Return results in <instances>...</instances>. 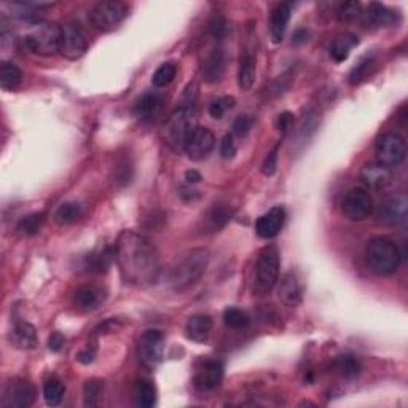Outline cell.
Returning a JSON list of instances; mask_svg holds the SVG:
<instances>
[{
  "instance_id": "obj_1",
  "label": "cell",
  "mask_w": 408,
  "mask_h": 408,
  "mask_svg": "<svg viewBox=\"0 0 408 408\" xmlns=\"http://www.w3.org/2000/svg\"><path fill=\"white\" fill-rule=\"evenodd\" d=\"M115 260L128 284L147 288L160 276V260L154 245L132 230L121 231L115 242Z\"/></svg>"
},
{
  "instance_id": "obj_2",
  "label": "cell",
  "mask_w": 408,
  "mask_h": 408,
  "mask_svg": "<svg viewBox=\"0 0 408 408\" xmlns=\"http://www.w3.org/2000/svg\"><path fill=\"white\" fill-rule=\"evenodd\" d=\"M365 259L375 275L391 276L399 270L402 254L392 240L386 236H375L365 246Z\"/></svg>"
},
{
  "instance_id": "obj_3",
  "label": "cell",
  "mask_w": 408,
  "mask_h": 408,
  "mask_svg": "<svg viewBox=\"0 0 408 408\" xmlns=\"http://www.w3.org/2000/svg\"><path fill=\"white\" fill-rule=\"evenodd\" d=\"M211 254L208 249L198 247L193 249L190 254L185 255V259L179 261V265L173 268L169 275V285L174 292H182L190 288L198 279L203 276L206 268L209 265Z\"/></svg>"
},
{
  "instance_id": "obj_4",
  "label": "cell",
  "mask_w": 408,
  "mask_h": 408,
  "mask_svg": "<svg viewBox=\"0 0 408 408\" xmlns=\"http://www.w3.org/2000/svg\"><path fill=\"white\" fill-rule=\"evenodd\" d=\"M197 120L188 107H180L169 115L161 130V137L164 144L174 152L185 150L188 139L197 128Z\"/></svg>"
},
{
  "instance_id": "obj_5",
  "label": "cell",
  "mask_w": 408,
  "mask_h": 408,
  "mask_svg": "<svg viewBox=\"0 0 408 408\" xmlns=\"http://www.w3.org/2000/svg\"><path fill=\"white\" fill-rule=\"evenodd\" d=\"M61 30L63 27L56 23L35 21L24 35V44L39 56H53L59 51Z\"/></svg>"
},
{
  "instance_id": "obj_6",
  "label": "cell",
  "mask_w": 408,
  "mask_h": 408,
  "mask_svg": "<svg viewBox=\"0 0 408 408\" xmlns=\"http://www.w3.org/2000/svg\"><path fill=\"white\" fill-rule=\"evenodd\" d=\"M279 268H281V257L276 246H265L261 249L255 266V295H266L276 288L279 281Z\"/></svg>"
},
{
  "instance_id": "obj_7",
  "label": "cell",
  "mask_w": 408,
  "mask_h": 408,
  "mask_svg": "<svg viewBox=\"0 0 408 408\" xmlns=\"http://www.w3.org/2000/svg\"><path fill=\"white\" fill-rule=\"evenodd\" d=\"M130 13V7L118 0H106L96 4L88 13V21L94 29L101 32H111L117 29Z\"/></svg>"
},
{
  "instance_id": "obj_8",
  "label": "cell",
  "mask_w": 408,
  "mask_h": 408,
  "mask_svg": "<svg viewBox=\"0 0 408 408\" xmlns=\"http://www.w3.org/2000/svg\"><path fill=\"white\" fill-rule=\"evenodd\" d=\"M376 163L392 168L405 160L407 142L399 132H386L376 141L375 145Z\"/></svg>"
},
{
  "instance_id": "obj_9",
  "label": "cell",
  "mask_w": 408,
  "mask_h": 408,
  "mask_svg": "<svg viewBox=\"0 0 408 408\" xmlns=\"http://www.w3.org/2000/svg\"><path fill=\"white\" fill-rule=\"evenodd\" d=\"M139 361L145 369L155 370L163 362L164 337L160 330H147L142 333L137 345Z\"/></svg>"
},
{
  "instance_id": "obj_10",
  "label": "cell",
  "mask_w": 408,
  "mask_h": 408,
  "mask_svg": "<svg viewBox=\"0 0 408 408\" xmlns=\"http://www.w3.org/2000/svg\"><path fill=\"white\" fill-rule=\"evenodd\" d=\"M373 209V201H371L370 193L365 188L356 187L345 194L342 211L345 217L352 222H362L371 214Z\"/></svg>"
},
{
  "instance_id": "obj_11",
  "label": "cell",
  "mask_w": 408,
  "mask_h": 408,
  "mask_svg": "<svg viewBox=\"0 0 408 408\" xmlns=\"http://www.w3.org/2000/svg\"><path fill=\"white\" fill-rule=\"evenodd\" d=\"M61 27L63 30H61L59 53L69 61L80 59L88 50V42L82 29L72 23H67Z\"/></svg>"
},
{
  "instance_id": "obj_12",
  "label": "cell",
  "mask_w": 408,
  "mask_h": 408,
  "mask_svg": "<svg viewBox=\"0 0 408 408\" xmlns=\"http://www.w3.org/2000/svg\"><path fill=\"white\" fill-rule=\"evenodd\" d=\"M35 389L29 381L16 378L11 380L2 395V407L5 408H26L34 404Z\"/></svg>"
},
{
  "instance_id": "obj_13",
  "label": "cell",
  "mask_w": 408,
  "mask_h": 408,
  "mask_svg": "<svg viewBox=\"0 0 408 408\" xmlns=\"http://www.w3.org/2000/svg\"><path fill=\"white\" fill-rule=\"evenodd\" d=\"M214 145H216V137H214V134H212V131L209 130V128L198 125L197 128H194L190 139H188L184 152L190 160L199 161V160H204V158L211 154L212 149H214Z\"/></svg>"
},
{
  "instance_id": "obj_14",
  "label": "cell",
  "mask_w": 408,
  "mask_h": 408,
  "mask_svg": "<svg viewBox=\"0 0 408 408\" xmlns=\"http://www.w3.org/2000/svg\"><path fill=\"white\" fill-rule=\"evenodd\" d=\"M408 217V198L399 193L386 198L380 206V221L388 225H400Z\"/></svg>"
},
{
  "instance_id": "obj_15",
  "label": "cell",
  "mask_w": 408,
  "mask_h": 408,
  "mask_svg": "<svg viewBox=\"0 0 408 408\" xmlns=\"http://www.w3.org/2000/svg\"><path fill=\"white\" fill-rule=\"evenodd\" d=\"M285 223V209L281 206H275L264 216H260L255 222V231L264 240H273L281 233Z\"/></svg>"
},
{
  "instance_id": "obj_16",
  "label": "cell",
  "mask_w": 408,
  "mask_h": 408,
  "mask_svg": "<svg viewBox=\"0 0 408 408\" xmlns=\"http://www.w3.org/2000/svg\"><path fill=\"white\" fill-rule=\"evenodd\" d=\"M107 292L93 284H85L74 292V304L82 311H94L106 302Z\"/></svg>"
},
{
  "instance_id": "obj_17",
  "label": "cell",
  "mask_w": 408,
  "mask_h": 408,
  "mask_svg": "<svg viewBox=\"0 0 408 408\" xmlns=\"http://www.w3.org/2000/svg\"><path fill=\"white\" fill-rule=\"evenodd\" d=\"M278 294L285 307L295 308L303 302V284L297 273L289 271L283 276L279 283Z\"/></svg>"
},
{
  "instance_id": "obj_18",
  "label": "cell",
  "mask_w": 408,
  "mask_h": 408,
  "mask_svg": "<svg viewBox=\"0 0 408 408\" xmlns=\"http://www.w3.org/2000/svg\"><path fill=\"white\" fill-rule=\"evenodd\" d=\"M223 362L221 361H208L204 362L203 367L198 370L197 373V388L199 391L208 392L214 391L216 388L221 386L223 380Z\"/></svg>"
},
{
  "instance_id": "obj_19",
  "label": "cell",
  "mask_w": 408,
  "mask_h": 408,
  "mask_svg": "<svg viewBox=\"0 0 408 408\" xmlns=\"http://www.w3.org/2000/svg\"><path fill=\"white\" fill-rule=\"evenodd\" d=\"M361 180L369 188L380 190L391 184L392 174L388 166H383L380 163H369L361 169Z\"/></svg>"
},
{
  "instance_id": "obj_20",
  "label": "cell",
  "mask_w": 408,
  "mask_h": 408,
  "mask_svg": "<svg viewBox=\"0 0 408 408\" xmlns=\"http://www.w3.org/2000/svg\"><path fill=\"white\" fill-rule=\"evenodd\" d=\"M214 327L211 316L208 314H193L188 318L185 324V335L188 340L194 343H204L208 342Z\"/></svg>"
},
{
  "instance_id": "obj_21",
  "label": "cell",
  "mask_w": 408,
  "mask_h": 408,
  "mask_svg": "<svg viewBox=\"0 0 408 408\" xmlns=\"http://www.w3.org/2000/svg\"><path fill=\"white\" fill-rule=\"evenodd\" d=\"M10 342L18 350L23 351H30L35 350L39 345V338H37V330L32 324L29 322H16L13 330L10 332Z\"/></svg>"
},
{
  "instance_id": "obj_22",
  "label": "cell",
  "mask_w": 408,
  "mask_h": 408,
  "mask_svg": "<svg viewBox=\"0 0 408 408\" xmlns=\"http://www.w3.org/2000/svg\"><path fill=\"white\" fill-rule=\"evenodd\" d=\"M225 67H227V56H225L223 50H214L204 59L203 66H201V74L208 83H217L222 80Z\"/></svg>"
},
{
  "instance_id": "obj_23",
  "label": "cell",
  "mask_w": 408,
  "mask_h": 408,
  "mask_svg": "<svg viewBox=\"0 0 408 408\" xmlns=\"http://www.w3.org/2000/svg\"><path fill=\"white\" fill-rule=\"evenodd\" d=\"M290 13L292 8L289 4H278L273 8L270 16V32L275 44H281L284 40L285 29H288V24L290 21Z\"/></svg>"
},
{
  "instance_id": "obj_24",
  "label": "cell",
  "mask_w": 408,
  "mask_h": 408,
  "mask_svg": "<svg viewBox=\"0 0 408 408\" xmlns=\"http://www.w3.org/2000/svg\"><path fill=\"white\" fill-rule=\"evenodd\" d=\"M362 18H364V23L367 24V26L386 27V26H392L397 15H395V11L385 7V5L370 4L367 10L362 11Z\"/></svg>"
},
{
  "instance_id": "obj_25",
  "label": "cell",
  "mask_w": 408,
  "mask_h": 408,
  "mask_svg": "<svg viewBox=\"0 0 408 408\" xmlns=\"http://www.w3.org/2000/svg\"><path fill=\"white\" fill-rule=\"evenodd\" d=\"M163 111V99L158 94H144L134 106V115L141 121L155 120Z\"/></svg>"
},
{
  "instance_id": "obj_26",
  "label": "cell",
  "mask_w": 408,
  "mask_h": 408,
  "mask_svg": "<svg viewBox=\"0 0 408 408\" xmlns=\"http://www.w3.org/2000/svg\"><path fill=\"white\" fill-rule=\"evenodd\" d=\"M255 75H257V66H255V58L252 53L246 51L240 59V72H237V83L242 91H249L255 83Z\"/></svg>"
},
{
  "instance_id": "obj_27",
  "label": "cell",
  "mask_w": 408,
  "mask_h": 408,
  "mask_svg": "<svg viewBox=\"0 0 408 408\" xmlns=\"http://www.w3.org/2000/svg\"><path fill=\"white\" fill-rule=\"evenodd\" d=\"M134 399L136 404L142 408H152L156 405V388L147 378H141L134 385Z\"/></svg>"
},
{
  "instance_id": "obj_28",
  "label": "cell",
  "mask_w": 408,
  "mask_h": 408,
  "mask_svg": "<svg viewBox=\"0 0 408 408\" xmlns=\"http://www.w3.org/2000/svg\"><path fill=\"white\" fill-rule=\"evenodd\" d=\"M23 82V72L18 66L8 61H4L0 66V87L5 91H13Z\"/></svg>"
},
{
  "instance_id": "obj_29",
  "label": "cell",
  "mask_w": 408,
  "mask_h": 408,
  "mask_svg": "<svg viewBox=\"0 0 408 408\" xmlns=\"http://www.w3.org/2000/svg\"><path fill=\"white\" fill-rule=\"evenodd\" d=\"M83 216V208L78 203H74V201H67V203H63L54 212V221L61 225H69L74 223L77 221H80Z\"/></svg>"
},
{
  "instance_id": "obj_30",
  "label": "cell",
  "mask_w": 408,
  "mask_h": 408,
  "mask_svg": "<svg viewBox=\"0 0 408 408\" xmlns=\"http://www.w3.org/2000/svg\"><path fill=\"white\" fill-rule=\"evenodd\" d=\"M357 45V39L351 34H345L342 37H338L333 42L330 47V56L337 63H343V61L348 59L350 51Z\"/></svg>"
},
{
  "instance_id": "obj_31",
  "label": "cell",
  "mask_w": 408,
  "mask_h": 408,
  "mask_svg": "<svg viewBox=\"0 0 408 408\" xmlns=\"http://www.w3.org/2000/svg\"><path fill=\"white\" fill-rule=\"evenodd\" d=\"M361 361L354 356H340L335 361V370L338 371L340 376H343L346 380H352L361 373Z\"/></svg>"
},
{
  "instance_id": "obj_32",
  "label": "cell",
  "mask_w": 408,
  "mask_h": 408,
  "mask_svg": "<svg viewBox=\"0 0 408 408\" xmlns=\"http://www.w3.org/2000/svg\"><path fill=\"white\" fill-rule=\"evenodd\" d=\"M102 391H104V381L91 378L85 381L83 386V405L85 407H97L102 397Z\"/></svg>"
},
{
  "instance_id": "obj_33",
  "label": "cell",
  "mask_w": 408,
  "mask_h": 408,
  "mask_svg": "<svg viewBox=\"0 0 408 408\" xmlns=\"http://www.w3.org/2000/svg\"><path fill=\"white\" fill-rule=\"evenodd\" d=\"M175 75H178V66L173 61H169V63L161 64L155 70L154 77H152V83H154L155 88H164L174 80Z\"/></svg>"
},
{
  "instance_id": "obj_34",
  "label": "cell",
  "mask_w": 408,
  "mask_h": 408,
  "mask_svg": "<svg viewBox=\"0 0 408 408\" xmlns=\"http://www.w3.org/2000/svg\"><path fill=\"white\" fill-rule=\"evenodd\" d=\"M47 221L45 212H34V214H29L26 217H23L20 223H18V230L24 235H37L39 231L44 227V223Z\"/></svg>"
},
{
  "instance_id": "obj_35",
  "label": "cell",
  "mask_w": 408,
  "mask_h": 408,
  "mask_svg": "<svg viewBox=\"0 0 408 408\" xmlns=\"http://www.w3.org/2000/svg\"><path fill=\"white\" fill-rule=\"evenodd\" d=\"M66 386L59 380H48L44 386V399L48 405L56 407L64 399Z\"/></svg>"
},
{
  "instance_id": "obj_36",
  "label": "cell",
  "mask_w": 408,
  "mask_h": 408,
  "mask_svg": "<svg viewBox=\"0 0 408 408\" xmlns=\"http://www.w3.org/2000/svg\"><path fill=\"white\" fill-rule=\"evenodd\" d=\"M223 321L230 328H235V330H241V328H246L249 326V316L246 311H242L240 308L230 307L223 311Z\"/></svg>"
},
{
  "instance_id": "obj_37",
  "label": "cell",
  "mask_w": 408,
  "mask_h": 408,
  "mask_svg": "<svg viewBox=\"0 0 408 408\" xmlns=\"http://www.w3.org/2000/svg\"><path fill=\"white\" fill-rule=\"evenodd\" d=\"M236 104L235 97L233 96H223V97H218V99H214L209 104V115L212 118L216 120H221L223 118V115L230 109H233Z\"/></svg>"
},
{
  "instance_id": "obj_38",
  "label": "cell",
  "mask_w": 408,
  "mask_h": 408,
  "mask_svg": "<svg viewBox=\"0 0 408 408\" xmlns=\"http://www.w3.org/2000/svg\"><path fill=\"white\" fill-rule=\"evenodd\" d=\"M371 66H373V58H364L359 61V63L352 67L351 74H350V83L351 85H359L361 82H364L365 78L369 77L370 74V69Z\"/></svg>"
},
{
  "instance_id": "obj_39",
  "label": "cell",
  "mask_w": 408,
  "mask_h": 408,
  "mask_svg": "<svg viewBox=\"0 0 408 408\" xmlns=\"http://www.w3.org/2000/svg\"><path fill=\"white\" fill-rule=\"evenodd\" d=\"M231 218V211L223 208V206H214L209 211V216H208V221H209V227L212 230H221L222 227H225V223H227Z\"/></svg>"
},
{
  "instance_id": "obj_40",
  "label": "cell",
  "mask_w": 408,
  "mask_h": 408,
  "mask_svg": "<svg viewBox=\"0 0 408 408\" xmlns=\"http://www.w3.org/2000/svg\"><path fill=\"white\" fill-rule=\"evenodd\" d=\"M337 15L342 21H352L362 15V4L361 2H343L340 4Z\"/></svg>"
},
{
  "instance_id": "obj_41",
  "label": "cell",
  "mask_w": 408,
  "mask_h": 408,
  "mask_svg": "<svg viewBox=\"0 0 408 408\" xmlns=\"http://www.w3.org/2000/svg\"><path fill=\"white\" fill-rule=\"evenodd\" d=\"M211 29V35L214 37L217 42H222L225 37H227L228 32V24L225 21L223 16H214L209 24Z\"/></svg>"
},
{
  "instance_id": "obj_42",
  "label": "cell",
  "mask_w": 408,
  "mask_h": 408,
  "mask_svg": "<svg viewBox=\"0 0 408 408\" xmlns=\"http://www.w3.org/2000/svg\"><path fill=\"white\" fill-rule=\"evenodd\" d=\"M279 149H281V144L275 145V149H273L270 154L266 155L264 164H261V173L265 175H273L276 173L278 169V158H279Z\"/></svg>"
},
{
  "instance_id": "obj_43",
  "label": "cell",
  "mask_w": 408,
  "mask_h": 408,
  "mask_svg": "<svg viewBox=\"0 0 408 408\" xmlns=\"http://www.w3.org/2000/svg\"><path fill=\"white\" fill-rule=\"evenodd\" d=\"M318 128V117H316L314 112H309L308 115H304L302 123H300V134L303 139H309L311 134L316 131Z\"/></svg>"
},
{
  "instance_id": "obj_44",
  "label": "cell",
  "mask_w": 408,
  "mask_h": 408,
  "mask_svg": "<svg viewBox=\"0 0 408 408\" xmlns=\"http://www.w3.org/2000/svg\"><path fill=\"white\" fill-rule=\"evenodd\" d=\"M252 125H254V120L251 117H247V115H241V117L236 118V121L233 123V134L237 137H245L247 136V132L251 131Z\"/></svg>"
},
{
  "instance_id": "obj_45",
  "label": "cell",
  "mask_w": 408,
  "mask_h": 408,
  "mask_svg": "<svg viewBox=\"0 0 408 408\" xmlns=\"http://www.w3.org/2000/svg\"><path fill=\"white\" fill-rule=\"evenodd\" d=\"M221 155L222 158H225V160H230V158H233L236 155V144H235L233 134H227V136H223L221 142Z\"/></svg>"
},
{
  "instance_id": "obj_46",
  "label": "cell",
  "mask_w": 408,
  "mask_h": 408,
  "mask_svg": "<svg viewBox=\"0 0 408 408\" xmlns=\"http://www.w3.org/2000/svg\"><path fill=\"white\" fill-rule=\"evenodd\" d=\"M64 343H66V338L64 335H61L59 332H54L50 338H48V348L51 351L58 352L64 348Z\"/></svg>"
},
{
  "instance_id": "obj_47",
  "label": "cell",
  "mask_w": 408,
  "mask_h": 408,
  "mask_svg": "<svg viewBox=\"0 0 408 408\" xmlns=\"http://www.w3.org/2000/svg\"><path fill=\"white\" fill-rule=\"evenodd\" d=\"M292 123H294V115H292L290 112L279 113V117H278V128H279V131L285 132V131H288L289 128L292 126Z\"/></svg>"
},
{
  "instance_id": "obj_48",
  "label": "cell",
  "mask_w": 408,
  "mask_h": 408,
  "mask_svg": "<svg viewBox=\"0 0 408 408\" xmlns=\"http://www.w3.org/2000/svg\"><path fill=\"white\" fill-rule=\"evenodd\" d=\"M94 356H96V351L91 348L89 350V346L87 350H83V351H80L77 354V361L80 362V364H85V365H88V364H91L94 361Z\"/></svg>"
},
{
  "instance_id": "obj_49",
  "label": "cell",
  "mask_w": 408,
  "mask_h": 408,
  "mask_svg": "<svg viewBox=\"0 0 408 408\" xmlns=\"http://www.w3.org/2000/svg\"><path fill=\"white\" fill-rule=\"evenodd\" d=\"M201 174L198 171H194V169H188V171L185 173V180L188 182V184H198V182H201Z\"/></svg>"
}]
</instances>
